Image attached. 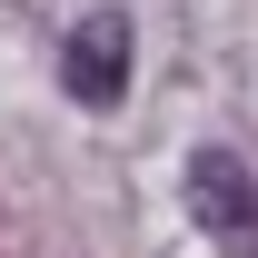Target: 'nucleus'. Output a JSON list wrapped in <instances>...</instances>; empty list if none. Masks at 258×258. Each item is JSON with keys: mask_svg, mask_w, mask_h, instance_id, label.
Segmentation results:
<instances>
[{"mask_svg": "<svg viewBox=\"0 0 258 258\" xmlns=\"http://www.w3.org/2000/svg\"><path fill=\"white\" fill-rule=\"evenodd\" d=\"M189 209H199V228H209V238H228V248L258 258V169H248V159L199 149V159H189Z\"/></svg>", "mask_w": 258, "mask_h": 258, "instance_id": "1", "label": "nucleus"}, {"mask_svg": "<svg viewBox=\"0 0 258 258\" xmlns=\"http://www.w3.org/2000/svg\"><path fill=\"white\" fill-rule=\"evenodd\" d=\"M60 90L70 99H90V109H109V99L129 90V20L119 10H99V20H80L60 50Z\"/></svg>", "mask_w": 258, "mask_h": 258, "instance_id": "2", "label": "nucleus"}]
</instances>
